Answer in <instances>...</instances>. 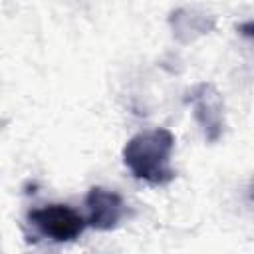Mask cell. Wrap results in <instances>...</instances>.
I'll use <instances>...</instances> for the list:
<instances>
[{"instance_id": "2", "label": "cell", "mask_w": 254, "mask_h": 254, "mask_svg": "<svg viewBox=\"0 0 254 254\" xmlns=\"http://www.w3.org/2000/svg\"><path fill=\"white\" fill-rule=\"evenodd\" d=\"M28 218L42 236L54 242L75 240L85 228V218L65 204H50L44 208H36L28 214Z\"/></svg>"}, {"instance_id": "3", "label": "cell", "mask_w": 254, "mask_h": 254, "mask_svg": "<svg viewBox=\"0 0 254 254\" xmlns=\"http://www.w3.org/2000/svg\"><path fill=\"white\" fill-rule=\"evenodd\" d=\"M87 204V218L85 224L97 228V230H109L117 226V222L123 216V200L117 192L93 187L85 198Z\"/></svg>"}, {"instance_id": "1", "label": "cell", "mask_w": 254, "mask_h": 254, "mask_svg": "<svg viewBox=\"0 0 254 254\" xmlns=\"http://www.w3.org/2000/svg\"><path fill=\"white\" fill-rule=\"evenodd\" d=\"M175 137L167 129H149L135 135L123 149V161L137 179L151 185H167L175 173L171 169Z\"/></svg>"}]
</instances>
